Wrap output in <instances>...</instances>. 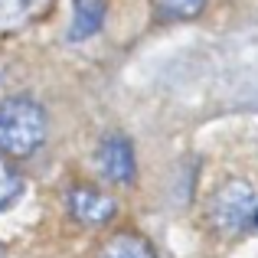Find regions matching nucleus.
<instances>
[{
    "label": "nucleus",
    "instance_id": "nucleus-2",
    "mask_svg": "<svg viewBox=\"0 0 258 258\" xmlns=\"http://www.w3.org/2000/svg\"><path fill=\"white\" fill-rule=\"evenodd\" d=\"M206 216H209L216 232L239 235L248 226H255V219H258V193L245 180H232V183L216 189V196L209 200Z\"/></svg>",
    "mask_w": 258,
    "mask_h": 258
},
{
    "label": "nucleus",
    "instance_id": "nucleus-1",
    "mask_svg": "<svg viewBox=\"0 0 258 258\" xmlns=\"http://www.w3.org/2000/svg\"><path fill=\"white\" fill-rule=\"evenodd\" d=\"M46 111L39 101L26 95L0 98V154L7 157H30L46 141Z\"/></svg>",
    "mask_w": 258,
    "mask_h": 258
},
{
    "label": "nucleus",
    "instance_id": "nucleus-7",
    "mask_svg": "<svg viewBox=\"0 0 258 258\" xmlns=\"http://www.w3.org/2000/svg\"><path fill=\"white\" fill-rule=\"evenodd\" d=\"M105 17V0H76V26H72V39H85L101 26Z\"/></svg>",
    "mask_w": 258,
    "mask_h": 258
},
{
    "label": "nucleus",
    "instance_id": "nucleus-8",
    "mask_svg": "<svg viewBox=\"0 0 258 258\" xmlns=\"http://www.w3.org/2000/svg\"><path fill=\"white\" fill-rule=\"evenodd\" d=\"M206 0H154L157 20H193L203 13Z\"/></svg>",
    "mask_w": 258,
    "mask_h": 258
},
{
    "label": "nucleus",
    "instance_id": "nucleus-5",
    "mask_svg": "<svg viewBox=\"0 0 258 258\" xmlns=\"http://www.w3.org/2000/svg\"><path fill=\"white\" fill-rule=\"evenodd\" d=\"M56 0H0V36H13L46 20Z\"/></svg>",
    "mask_w": 258,
    "mask_h": 258
},
{
    "label": "nucleus",
    "instance_id": "nucleus-9",
    "mask_svg": "<svg viewBox=\"0 0 258 258\" xmlns=\"http://www.w3.org/2000/svg\"><path fill=\"white\" fill-rule=\"evenodd\" d=\"M23 189V176L17 173V167L10 164L7 154H0V209H7Z\"/></svg>",
    "mask_w": 258,
    "mask_h": 258
},
{
    "label": "nucleus",
    "instance_id": "nucleus-6",
    "mask_svg": "<svg viewBox=\"0 0 258 258\" xmlns=\"http://www.w3.org/2000/svg\"><path fill=\"white\" fill-rule=\"evenodd\" d=\"M98 258H157L151 248V242L138 232H114L111 239H105V245L98 248Z\"/></svg>",
    "mask_w": 258,
    "mask_h": 258
},
{
    "label": "nucleus",
    "instance_id": "nucleus-3",
    "mask_svg": "<svg viewBox=\"0 0 258 258\" xmlns=\"http://www.w3.org/2000/svg\"><path fill=\"white\" fill-rule=\"evenodd\" d=\"M66 206H69V213L76 216L79 222H85V226H105V222L118 213V203H114L105 189L85 186V183H79V186L69 189Z\"/></svg>",
    "mask_w": 258,
    "mask_h": 258
},
{
    "label": "nucleus",
    "instance_id": "nucleus-4",
    "mask_svg": "<svg viewBox=\"0 0 258 258\" xmlns=\"http://www.w3.org/2000/svg\"><path fill=\"white\" fill-rule=\"evenodd\" d=\"M98 170L108 183H131L134 180V151L127 138L121 134H108L98 147Z\"/></svg>",
    "mask_w": 258,
    "mask_h": 258
},
{
    "label": "nucleus",
    "instance_id": "nucleus-10",
    "mask_svg": "<svg viewBox=\"0 0 258 258\" xmlns=\"http://www.w3.org/2000/svg\"><path fill=\"white\" fill-rule=\"evenodd\" d=\"M255 226H258V219H255Z\"/></svg>",
    "mask_w": 258,
    "mask_h": 258
}]
</instances>
